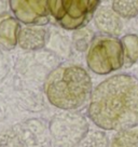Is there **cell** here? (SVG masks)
<instances>
[{"instance_id":"10","label":"cell","mask_w":138,"mask_h":147,"mask_svg":"<svg viewBox=\"0 0 138 147\" xmlns=\"http://www.w3.org/2000/svg\"><path fill=\"white\" fill-rule=\"evenodd\" d=\"M21 25L17 18L10 13L0 14V47L12 50L17 45Z\"/></svg>"},{"instance_id":"9","label":"cell","mask_w":138,"mask_h":147,"mask_svg":"<svg viewBox=\"0 0 138 147\" xmlns=\"http://www.w3.org/2000/svg\"><path fill=\"white\" fill-rule=\"evenodd\" d=\"M48 42V30L41 25H26L21 27L17 45L25 51H38Z\"/></svg>"},{"instance_id":"14","label":"cell","mask_w":138,"mask_h":147,"mask_svg":"<svg viewBox=\"0 0 138 147\" xmlns=\"http://www.w3.org/2000/svg\"><path fill=\"white\" fill-rule=\"evenodd\" d=\"M76 147H110L109 140L102 131L88 130L86 135Z\"/></svg>"},{"instance_id":"5","label":"cell","mask_w":138,"mask_h":147,"mask_svg":"<svg viewBox=\"0 0 138 147\" xmlns=\"http://www.w3.org/2000/svg\"><path fill=\"white\" fill-rule=\"evenodd\" d=\"M49 130L57 147H76L88 132V123L81 114L65 110L52 118Z\"/></svg>"},{"instance_id":"12","label":"cell","mask_w":138,"mask_h":147,"mask_svg":"<svg viewBox=\"0 0 138 147\" xmlns=\"http://www.w3.org/2000/svg\"><path fill=\"white\" fill-rule=\"evenodd\" d=\"M120 40L124 52V66L131 67L138 62V36L129 34L123 36Z\"/></svg>"},{"instance_id":"15","label":"cell","mask_w":138,"mask_h":147,"mask_svg":"<svg viewBox=\"0 0 138 147\" xmlns=\"http://www.w3.org/2000/svg\"><path fill=\"white\" fill-rule=\"evenodd\" d=\"M93 38L92 32H90L86 28H80L77 29L76 34L74 35V47L78 49L79 51H85L88 49V47L92 42Z\"/></svg>"},{"instance_id":"3","label":"cell","mask_w":138,"mask_h":147,"mask_svg":"<svg viewBox=\"0 0 138 147\" xmlns=\"http://www.w3.org/2000/svg\"><path fill=\"white\" fill-rule=\"evenodd\" d=\"M86 64L97 75H108L124 66V52L117 37L99 35L93 38L86 53Z\"/></svg>"},{"instance_id":"6","label":"cell","mask_w":138,"mask_h":147,"mask_svg":"<svg viewBox=\"0 0 138 147\" xmlns=\"http://www.w3.org/2000/svg\"><path fill=\"white\" fill-rule=\"evenodd\" d=\"M49 0H9L10 9L25 25H44L50 20Z\"/></svg>"},{"instance_id":"17","label":"cell","mask_w":138,"mask_h":147,"mask_svg":"<svg viewBox=\"0 0 138 147\" xmlns=\"http://www.w3.org/2000/svg\"><path fill=\"white\" fill-rule=\"evenodd\" d=\"M3 68H5V59H3V55L1 54V51H0V74L2 73Z\"/></svg>"},{"instance_id":"7","label":"cell","mask_w":138,"mask_h":147,"mask_svg":"<svg viewBox=\"0 0 138 147\" xmlns=\"http://www.w3.org/2000/svg\"><path fill=\"white\" fill-rule=\"evenodd\" d=\"M30 122L19 124L0 135V147H42L43 138L38 135Z\"/></svg>"},{"instance_id":"1","label":"cell","mask_w":138,"mask_h":147,"mask_svg":"<svg viewBox=\"0 0 138 147\" xmlns=\"http://www.w3.org/2000/svg\"><path fill=\"white\" fill-rule=\"evenodd\" d=\"M88 116L96 127L108 131L138 125V79L118 74L101 81L91 94Z\"/></svg>"},{"instance_id":"13","label":"cell","mask_w":138,"mask_h":147,"mask_svg":"<svg viewBox=\"0 0 138 147\" xmlns=\"http://www.w3.org/2000/svg\"><path fill=\"white\" fill-rule=\"evenodd\" d=\"M110 147H138V125L118 131L111 140Z\"/></svg>"},{"instance_id":"2","label":"cell","mask_w":138,"mask_h":147,"mask_svg":"<svg viewBox=\"0 0 138 147\" xmlns=\"http://www.w3.org/2000/svg\"><path fill=\"white\" fill-rule=\"evenodd\" d=\"M43 90L51 105L62 110H76L90 101L92 79L82 66L63 64L49 73Z\"/></svg>"},{"instance_id":"8","label":"cell","mask_w":138,"mask_h":147,"mask_svg":"<svg viewBox=\"0 0 138 147\" xmlns=\"http://www.w3.org/2000/svg\"><path fill=\"white\" fill-rule=\"evenodd\" d=\"M93 21L102 35L117 37L123 29L122 18H120L108 5H98L93 14Z\"/></svg>"},{"instance_id":"16","label":"cell","mask_w":138,"mask_h":147,"mask_svg":"<svg viewBox=\"0 0 138 147\" xmlns=\"http://www.w3.org/2000/svg\"><path fill=\"white\" fill-rule=\"evenodd\" d=\"M9 5V0H0V14L5 13Z\"/></svg>"},{"instance_id":"18","label":"cell","mask_w":138,"mask_h":147,"mask_svg":"<svg viewBox=\"0 0 138 147\" xmlns=\"http://www.w3.org/2000/svg\"><path fill=\"white\" fill-rule=\"evenodd\" d=\"M135 77H136V78L138 79V67L136 68V76H135Z\"/></svg>"},{"instance_id":"11","label":"cell","mask_w":138,"mask_h":147,"mask_svg":"<svg viewBox=\"0 0 138 147\" xmlns=\"http://www.w3.org/2000/svg\"><path fill=\"white\" fill-rule=\"evenodd\" d=\"M107 5L125 20H131L138 15V0H106Z\"/></svg>"},{"instance_id":"4","label":"cell","mask_w":138,"mask_h":147,"mask_svg":"<svg viewBox=\"0 0 138 147\" xmlns=\"http://www.w3.org/2000/svg\"><path fill=\"white\" fill-rule=\"evenodd\" d=\"M100 0H49L50 15L60 27L77 30L86 26Z\"/></svg>"}]
</instances>
